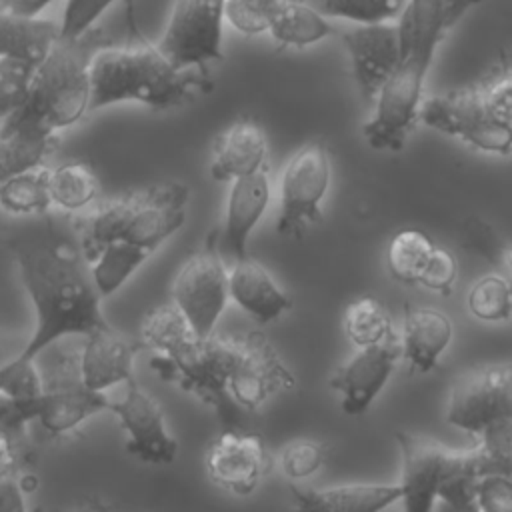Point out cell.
<instances>
[{
	"label": "cell",
	"mask_w": 512,
	"mask_h": 512,
	"mask_svg": "<svg viewBox=\"0 0 512 512\" xmlns=\"http://www.w3.org/2000/svg\"><path fill=\"white\" fill-rule=\"evenodd\" d=\"M14 260L34 308V332L14 358L36 360L62 338L86 336L108 324L82 254L54 242L26 240L14 244Z\"/></svg>",
	"instance_id": "cell-1"
},
{
	"label": "cell",
	"mask_w": 512,
	"mask_h": 512,
	"mask_svg": "<svg viewBox=\"0 0 512 512\" xmlns=\"http://www.w3.org/2000/svg\"><path fill=\"white\" fill-rule=\"evenodd\" d=\"M90 104L88 112L138 102L150 108H172L188 102L210 88L202 70H176L134 28L132 38L122 44H100L88 62Z\"/></svg>",
	"instance_id": "cell-2"
},
{
	"label": "cell",
	"mask_w": 512,
	"mask_h": 512,
	"mask_svg": "<svg viewBox=\"0 0 512 512\" xmlns=\"http://www.w3.org/2000/svg\"><path fill=\"white\" fill-rule=\"evenodd\" d=\"M398 26L402 58L374 100V114L364 124V140L374 150L398 152L404 148L422 102L424 80L446 30L440 0H408Z\"/></svg>",
	"instance_id": "cell-3"
},
{
	"label": "cell",
	"mask_w": 512,
	"mask_h": 512,
	"mask_svg": "<svg viewBox=\"0 0 512 512\" xmlns=\"http://www.w3.org/2000/svg\"><path fill=\"white\" fill-rule=\"evenodd\" d=\"M142 342L156 350L160 374L172 376L180 388L210 404L222 416L234 412L228 378L236 356V340L200 338L174 304L150 310L142 322Z\"/></svg>",
	"instance_id": "cell-4"
},
{
	"label": "cell",
	"mask_w": 512,
	"mask_h": 512,
	"mask_svg": "<svg viewBox=\"0 0 512 512\" xmlns=\"http://www.w3.org/2000/svg\"><path fill=\"white\" fill-rule=\"evenodd\" d=\"M418 120L428 128L456 136L488 154L512 148V80L504 66L484 82L436 94L420 102Z\"/></svg>",
	"instance_id": "cell-5"
},
{
	"label": "cell",
	"mask_w": 512,
	"mask_h": 512,
	"mask_svg": "<svg viewBox=\"0 0 512 512\" xmlns=\"http://www.w3.org/2000/svg\"><path fill=\"white\" fill-rule=\"evenodd\" d=\"M102 44V36L90 30L78 40H60L36 64L28 96L22 108L10 116L32 122L52 134L76 124L90 104L88 62Z\"/></svg>",
	"instance_id": "cell-6"
},
{
	"label": "cell",
	"mask_w": 512,
	"mask_h": 512,
	"mask_svg": "<svg viewBox=\"0 0 512 512\" xmlns=\"http://www.w3.org/2000/svg\"><path fill=\"white\" fill-rule=\"evenodd\" d=\"M394 436L402 458L398 488L404 512H432L440 490L454 478H478L490 472L510 474L512 452L482 440L474 448L454 450L406 430H398Z\"/></svg>",
	"instance_id": "cell-7"
},
{
	"label": "cell",
	"mask_w": 512,
	"mask_h": 512,
	"mask_svg": "<svg viewBox=\"0 0 512 512\" xmlns=\"http://www.w3.org/2000/svg\"><path fill=\"white\" fill-rule=\"evenodd\" d=\"M446 422L480 436L512 428L510 362L474 366L460 374L450 388Z\"/></svg>",
	"instance_id": "cell-8"
},
{
	"label": "cell",
	"mask_w": 512,
	"mask_h": 512,
	"mask_svg": "<svg viewBox=\"0 0 512 512\" xmlns=\"http://www.w3.org/2000/svg\"><path fill=\"white\" fill-rule=\"evenodd\" d=\"M228 268L216 246V232L180 266L172 284V304L190 328L208 338L228 304Z\"/></svg>",
	"instance_id": "cell-9"
},
{
	"label": "cell",
	"mask_w": 512,
	"mask_h": 512,
	"mask_svg": "<svg viewBox=\"0 0 512 512\" xmlns=\"http://www.w3.org/2000/svg\"><path fill=\"white\" fill-rule=\"evenodd\" d=\"M224 0H174L166 28L156 44L176 70H204L222 58Z\"/></svg>",
	"instance_id": "cell-10"
},
{
	"label": "cell",
	"mask_w": 512,
	"mask_h": 512,
	"mask_svg": "<svg viewBox=\"0 0 512 512\" xmlns=\"http://www.w3.org/2000/svg\"><path fill=\"white\" fill-rule=\"evenodd\" d=\"M40 382L42 394L36 422L54 436L66 434L88 418L110 410V398L82 382L78 352H56L46 370L40 372Z\"/></svg>",
	"instance_id": "cell-11"
},
{
	"label": "cell",
	"mask_w": 512,
	"mask_h": 512,
	"mask_svg": "<svg viewBox=\"0 0 512 512\" xmlns=\"http://www.w3.org/2000/svg\"><path fill=\"white\" fill-rule=\"evenodd\" d=\"M330 186V156L324 144L310 142L296 150L280 176L278 234L300 236L322 218V200Z\"/></svg>",
	"instance_id": "cell-12"
},
{
	"label": "cell",
	"mask_w": 512,
	"mask_h": 512,
	"mask_svg": "<svg viewBox=\"0 0 512 512\" xmlns=\"http://www.w3.org/2000/svg\"><path fill=\"white\" fill-rule=\"evenodd\" d=\"M294 384V374L262 332L252 330L236 338V356L228 378V394L236 406L256 410L270 396L290 390Z\"/></svg>",
	"instance_id": "cell-13"
},
{
	"label": "cell",
	"mask_w": 512,
	"mask_h": 512,
	"mask_svg": "<svg viewBox=\"0 0 512 512\" xmlns=\"http://www.w3.org/2000/svg\"><path fill=\"white\" fill-rule=\"evenodd\" d=\"M110 412L128 436L126 450L148 464H170L178 456V442L166 426L162 406L134 378L124 382V394L110 400Z\"/></svg>",
	"instance_id": "cell-14"
},
{
	"label": "cell",
	"mask_w": 512,
	"mask_h": 512,
	"mask_svg": "<svg viewBox=\"0 0 512 512\" xmlns=\"http://www.w3.org/2000/svg\"><path fill=\"white\" fill-rule=\"evenodd\" d=\"M400 360V336L396 330L382 342L358 348L330 376L332 390L340 392V406L348 416L364 414L388 384Z\"/></svg>",
	"instance_id": "cell-15"
},
{
	"label": "cell",
	"mask_w": 512,
	"mask_h": 512,
	"mask_svg": "<svg viewBox=\"0 0 512 512\" xmlns=\"http://www.w3.org/2000/svg\"><path fill=\"white\" fill-rule=\"evenodd\" d=\"M348 50L352 76L362 98L374 104L402 58V32L398 20L356 24L342 34Z\"/></svg>",
	"instance_id": "cell-16"
},
{
	"label": "cell",
	"mask_w": 512,
	"mask_h": 512,
	"mask_svg": "<svg viewBox=\"0 0 512 512\" xmlns=\"http://www.w3.org/2000/svg\"><path fill=\"white\" fill-rule=\"evenodd\" d=\"M206 470L212 482L236 496H248L260 484L266 470L264 442L254 432L228 428L212 442L206 454Z\"/></svg>",
	"instance_id": "cell-17"
},
{
	"label": "cell",
	"mask_w": 512,
	"mask_h": 512,
	"mask_svg": "<svg viewBox=\"0 0 512 512\" xmlns=\"http://www.w3.org/2000/svg\"><path fill=\"white\" fill-rule=\"evenodd\" d=\"M84 338L78 350V370L82 382L94 390L104 392L116 384L134 378V358L142 350V342L134 340L110 324H104Z\"/></svg>",
	"instance_id": "cell-18"
},
{
	"label": "cell",
	"mask_w": 512,
	"mask_h": 512,
	"mask_svg": "<svg viewBox=\"0 0 512 512\" xmlns=\"http://www.w3.org/2000/svg\"><path fill=\"white\" fill-rule=\"evenodd\" d=\"M270 202V180L266 168L230 182L222 232L216 234L220 256L230 262L248 256V238Z\"/></svg>",
	"instance_id": "cell-19"
},
{
	"label": "cell",
	"mask_w": 512,
	"mask_h": 512,
	"mask_svg": "<svg viewBox=\"0 0 512 512\" xmlns=\"http://www.w3.org/2000/svg\"><path fill=\"white\" fill-rule=\"evenodd\" d=\"M292 512H384L400 500L398 482H348L324 488L292 486Z\"/></svg>",
	"instance_id": "cell-20"
},
{
	"label": "cell",
	"mask_w": 512,
	"mask_h": 512,
	"mask_svg": "<svg viewBox=\"0 0 512 512\" xmlns=\"http://www.w3.org/2000/svg\"><path fill=\"white\" fill-rule=\"evenodd\" d=\"M454 326L448 314L432 306L404 308L402 334H400V358H404L412 372L426 374L436 368L438 358L450 346Z\"/></svg>",
	"instance_id": "cell-21"
},
{
	"label": "cell",
	"mask_w": 512,
	"mask_h": 512,
	"mask_svg": "<svg viewBox=\"0 0 512 512\" xmlns=\"http://www.w3.org/2000/svg\"><path fill=\"white\" fill-rule=\"evenodd\" d=\"M228 296L258 324H268L292 308V298L272 274L252 258L232 262L228 270Z\"/></svg>",
	"instance_id": "cell-22"
},
{
	"label": "cell",
	"mask_w": 512,
	"mask_h": 512,
	"mask_svg": "<svg viewBox=\"0 0 512 512\" xmlns=\"http://www.w3.org/2000/svg\"><path fill=\"white\" fill-rule=\"evenodd\" d=\"M268 140L264 130L252 120L228 126L214 144L210 176L218 182H232L264 168Z\"/></svg>",
	"instance_id": "cell-23"
},
{
	"label": "cell",
	"mask_w": 512,
	"mask_h": 512,
	"mask_svg": "<svg viewBox=\"0 0 512 512\" xmlns=\"http://www.w3.org/2000/svg\"><path fill=\"white\" fill-rule=\"evenodd\" d=\"M56 144V134L20 120L8 118L0 126V180L44 166Z\"/></svg>",
	"instance_id": "cell-24"
},
{
	"label": "cell",
	"mask_w": 512,
	"mask_h": 512,
	"mask_svg": "<svg viewBox=\"0 0 512 512\" xmlns=\"http://www.w3.org/2000/svg\"><path fill=\"white\" fill-rule=\"evenodd\" d=\"M58 42V24L40 16H20L0 6V58L40 64Z\"/></svg>",
	"instance_id": "cell-25"
},
{
	"label": "cell",
	"mask_w": 512,
	"mask_h": 512,
	"mask_svg": "<svg viewBox=\"0 0 512 512\" xmlns=\"http://www.w3.org/2000/svg\"><path fill=\"white\" fill-rule=\"evenodd\" d=\"M268 32L282 46H310L334 34V26L310 2L286 0Z\"/></svg>",
	"instance_id": "cell-26"
},
{
	"label": "cell",
	"mask_w": 512,
	"mask_h": 512,
	"mask_svg": "<svg viewBox=\"0 0 512 512\" xmlns=\"http://www.w3.org/2000/svg\"><path fill=\"white\" fill-rule=\"evenodd\" d=\"M150 258V252L128 242L106 244L88 262L90 276L100 296L114 294Z\"/></svg>",
	"instance_id": "cell-27"
},
{
	"label": "cell",
	"mask_w": 512,
	"mask_h": 512,
	"mask_svg": "<svg viewBox=\"0 0 512 512\" xmlns=\"http://www.w3.org/2000/svg\"><path fill=\"white\" fill-rule=\"evenodd\" d=\"M98 178L84 162H66L48 168V196L50 204L62 210H82L98 196Z\"/></svg>",
	"instance_id": "cell-28"
},
{
	"label": "cell",
	"mask_w": 512,
	"mask_h": 512,
	"mask_svg": "<svg viewBox=\"0 0 512 512\" xmlns=\"http://www.w3.org/2000/svg\"><path fill=\"white\" fill-rule=\"evenodd\" d=\"M50 206L46 166L0 180V210L6 214L34 216L44 214Z\"/></svg>",
	"instance_id": "cell-29"
},
{
	"label": "cell",
	"mask_w": 512,
	"mask_h": 512,
	"mask_svg": "<svg viewBox=\"0 0 512 512\" xmlns=\"http://www.w3.org/2000/svg\"><path fill=\"white\" fill-rule=\"evenodd\" d=\"M344 334L356 346H372L394 332L388 310L374 296H360L344 310Z\"/></svg>",
	"instance_id": "cell-30"
},
{
	"label": "cell",
	"mask_w": 512,
	"mask_h": 512,
	"mask_svg": "<svg viewBox=\"0 0 512 512\" xmlns=\"http://www.w3.org/2000/svg\"><path fill=\"white\" fill-rule=\"evenodd\" d=\"M432 248L434 242L422 230L404 228L396 232L386 250L390 274L402 284H416Z\"/></svg>",
	"instance_id": "cell-31"
},
{
	"label": "cell",
	"mask_w": 512,
	"mask_h": 512,
	"mask_svg": "<svg viewBox=\"0 0 512 512\" xmlns=\"http://www.w3.org/2000/svg\"><path fill=\"white\" fill-rule=\"evenodd\" d=\"M468 310L482 322H504L512 312L510 284L502 274L480 276L468 292Z\"/></svg>",
	"instance_id": "cell-32"
},
{
	"label": "cell",
	"mask_w": 512,
	"mask_h": 512,
	"mask_svg": "<svg viewBox=\"0 0 512 512\" xmlns=\"http://www.w3.org/2000/svg\"><path fill=\"white\" fill-rule=\"evenodd\" d=\"M320 14L344 18L354 24L396 20L408 0H308Z\"/></svg>",
	"instance_id": "cell-33"
},
{
	"label": "cell",
	"mask_w": 512,
	"mask_h": 512,
	"mask_svg": "<svg viewBox=\"0 0 512 512\" xmlns=\"http://www.w3.org/2000/svg\"><path fill=\"white\" fill-rule=\"evenodd\" d=\"M286 0H224V20L246 36L268 32Z\"/></svg>",
	"instance_id": "cell-34"
},
{
	"label": "cell",
	"mask_w": 512,
	"mask_h": 512,
	"mask_svg": "<svg viewBox=\"0 0 512 512\" xmlns=\"http://www.w3.org/2000/svg\"><path fill=\"white\" fill-rule=\"evenodd\" d=\"M34 68L24 60L0 58V124L22 108Z\"/></svg>",
	"instance_id": "cell-35"
},
{
	"label": "cell",
	"mask_w": 512,
	"mask_h": 512,
	"mask_svg": "<svg viewBox=\"0 0 512 512\" xmlns=\"http://www.w3.org/2000/svg\"><path fill=\"white\" fill-rule=\"evenodd\" d=\"M328 446L312 438H296L280 450V468L286 478L304 480L326 462Z\"/></svg>",
	"instance_id": "cell-36"
},
{
	"label": "cell",
	"mask_w": 512,
	"mask_h": 512,
	"mask_svg": "<svg viewBox=\"0 0 512 512\" xmlns=\"http://www.w3.org/2000/svg\"><path fill=\"white\" fill-rule=\"evenodd\" d=\"M116 0H66L62 10V20L58 24L60 40H78L100 20V16L114 4Z\"/></svg>",
	"instance_id": "cell-37"
},
{
	"label": "cell",
	"mask_w": 512,
	"mask_h": 512,
	"mask_svg": "<svg viewBox=\"0 0 512 512\" xmlns=\"http://www.w3.org/2000/svg\"><path fill=\"white\" fill-rule=\"evenodd\" d=\"M472 500L478 512H512V482L506 472H490L472 480Z\"/></svg>",
	"instance_id": "cell-38"
},
{
	"label": "cell",
	"mask_w": 512,
	"mask_h": 512,
	"mask_svg": "<svg viewBox=\"0 0 512 512\" xmlns=\"http://www.w3.org/2000/svg\"><path fill=\"white\" fill-rule=\"evenodd\" d=\"M456 276H458V262L454 254L446 248L434 246L416 284L440 294H450L454 288Z\"/></svg>",
	"instance_id": "cell-39"
},
{
	"label": "cell",
	"mask_w": 512,
	"mask_h": 512,
	"mask_svg": "<svg viewBox=\"0 0 512 512\" xmlns=\"http://www.w3.org/2000/svg\"><path fill=\"white\" fill-rule=\"evenodd\" d=\"M472 478H454L448 482L440 494V512H478L472 500V490H470Z\"/></svg>",
	"instance_id": "cell-40"
},
{
	"label": "cell",
	"mask_w": 512,
	"mask_h": 512,
	"mask_svg": "<svg viewBox=\"0 0 512 512\" xmlns=\"http://www.w3.org/2000/svg\"><path fill=\"white\" fill-rule=\"evenodd\" d=\"M0 512H28L24 488L14 474H0Z\"/></svg>",
	"instance_id": "cell-41"
},
{
	"label": "cell",
	"mask_w": 512,
	"mask_h": 512,
	"mask_svg": "<svg viewBox=\"0 0 512 512\" xmlns=\"http://www.w3.org/2000/svg\"><path fill=\"white\" fill-rule=\"evenodd\" d=\"M480 2L482 0H440V16L444 30L448 32L472 6Z\"/></svg>",
	"instance_id": "cell-42"
},
{
	"label": "cell",
	"mask_w": 512,
	"mask_h": 512,
	"mask_svg": "<svg viewBox=\"0 0 512 512\" xmlns=\"http://www.w3.org/2000/svg\"><path fill=\"white\" fill-rule=\"evenodd\" d=\"M54 0H2L0 6L20 16H40Z\"/></svg>",
	"instance_id": "cell-43"
},
{
	"label": "cell",
	"mask_w": 512,
	"mask_h": 512,
	"mask_svg": "<svg viewBox=\"0 0 512 512\" xmlns=\"http://www.w3.org/2000/svg\"><path fill=\"white\" fill-rule=\"evenodd\" d=\"M18 444L0 438V474H12L18 460Z\"/></svg>",
	"instance_id": "cell-44"
},
{
	"label": "cell",
	"mask_w": 512,
	"mask_h": 512,
	"mask_svg": "<svg viewBox=\"0 0 512 512\" xmlns=\"http://www.w3.org/2000/svg\"><path fill=\"white\" fill-rule=\"evenodd\" d=\"M64 512H116V510L98 498H86L82 502H76L74 506H70Z\"/></svg>",
	"instance_id": "cell-45"
},
{
	"label": "cell",
	"mask_w": 512,
	"mask_h": 512,
	"mask_svg": "<svg viewBox=\"0 0 512 512\" xmlns=\"http://www.w3.org/2000/svg\"><path fill=\"white\" fill-rule=\"evenodd\" d=\"M12 356H14V354H12ZM12 356H8V354H6V342H4V338L0 336V368H2V366H4Z\"/></svg>",
	"instance_id": "cell-46"
}]
</instances>
